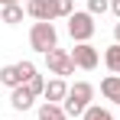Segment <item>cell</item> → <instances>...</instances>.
I'll use <instances>...</instances> for the list:
<instances>
[{"label": "cell", "mask_w": 120, "mask_h": 120, "mask_svg": "<svg viewBox=\"0 0 120 120\" xmlns=\"http://www.w3.org/2000/svg\"><path fill=\"white\" fill-rule=\"evenodd\" d=\"M91 98H94V88H91L88 81H75V84L68 88V98L62 104V110H65L68 117H84V110L91 107Z\"/></svg>", "instance_id": "1"}, {"label": "cell", "mask_w": 120, "mask_h": 120, "mask_svg": "<svg viewBox=\"0 0 120 120\" xmlns=\"http://www.w3.org/2000/svg\"><path fill=\"white\" fill-rule=\"evenodd\" d=\"M55 42H59V36H55V26L52 23H33V29H29V45L36 49V52H52L55 49Z\"/></svg>", "instance_id": "2"}, {"label": "cell", "mask_w": 120, "mask_h": 120, "mask_svg": "<svg viewBox=\"0 0 120 120\" xmlns=\"http://www.w3.org/2000/svg\"><path fill=\"white\" fill-rule=\"evenodd\" d=\"M68 33H71L75 42H88L91 36H94V16H91L88 10H84V13L75 10V13L68 16Z\"/></svg>", "instance_id": "3"}, {"label": "cell", "mask_w": 120, "mask_h": 120, "mask_svg": "<svg viewBox=\"0 0 120 120\" xmlns=\"http://www.w3.org/2000/svg\"><path fill=\"white\" fill-rule=\"evenodd\" d=\"M45 65H49V71L55 75V78H65V75H71L75 71V59H71V52H65V49H52V52H45Z\"/></svg>", "instance_id": "4"}, {"label": "cell", "mask_w": 120, "mask_h": 120, "mask_svg": "<svg viewBox=\"0 0 120 120\" xmlns=\"http://www.w3.org/2000/svg\"><path fill=\"white\" fill-rule=\"evenodd\" d=\"M71 59H75L78 68L91 71V68H98V49H94L91 42H78V45L71 49Z\"/></svg>", "instance_id": "5"}, {"label": "cell", "mask_w": 120, "mask_h": 120, "mask_svg": "<svg viewBox=\"0 0 120 120\" xmlns=\"http://www.w3.org/2000/svg\"><path fill=\"white\" fill-rule=\"evenodd\" d=\"M26 13L33 16L36 23H52V0H29L26 3Z\"/></svg>", "instance_id": "6"}, {"label": "cell", "mask_w": 120, "mask_h": 120, "mask_svg": "<svg viewBox=\"0 0 120 120\" xmlns=\"http://www.w3.org/2000/svg\"><path fill=\"white\" fill-rule=\"evenodd\" d=\"M68 98V84H65V78H52L45 81V101L49 104H59V101Z\"/></svg>", "instance_id": "7"}, {"label": "cell", "mask_w": 120, "mask_h": 120, "mask_svg": "<svg viewBox=\"0 0 120 120\" xmlns=\"http://www.w3.org/2000/svg\"><path fill=\"white\" fill-rule=\"evenodd\" d=\"M33 101H36V94L26 88V84H20V88H13V94H10V104L16 107V110H26V107H33Z\"/></svg>", "instance_id": "8"}, {"label": "cell", "mask_w": 120, "mask_h": 120, "mask_svg": "<svg viewBox=\"0 0 120 120\" xmlns=\"http://www.w3.org/2000/svg\"><path fill=\"white\" fill-rule=\"evenodd\" d=\"M101 94L107 101H114V104H120V75H107L101 81Z\"/></svg>", "instance_id": "9"}, {"label": "cell", "mask_w": 120, "mask_h": 120, "mask_svg": "<svg viewBox=\"0 0 120 120\" xmlns=\"http://www.w3.org/2000/svg\"><path fill=\"white\" fill-rule=\"evenodd\" d=\"M0 84H7V88H20V84H26L20 75V68L16 65H3L0 68Z\"/></svg>", "instance_id": "10"}, {"label": "cell", "mask_w": 120, "mask_h": 120, "mask_svg": "<svg viewBox=\"0 0 120 120\" xmlns=\"http://www.w3.org/2000/svg\"><path fill=\"white\" fill-rule=\"evenodd\" d=\"M0 23H10V26H16V23H23V7H20V3H10V7H0Z\"/></svg>", "instance_id": "11"}, {"label": "cell", "mask_w": 120, "mask_h": 120, "mask_svg": "<svg viewBox=\"0 0 120 120\" xmlns=\"http://www.w3.org/2000/svg\"><path fill=\"white\" fill-rule=\"evenodd\" d=\"M39 120H68V114L62 110L59 104H49V101H45L39 107Z\"/></svg>", "instance_id": "12"}, {"label": "cell", "mask_w": 120, "mask_h": 120, "mask_svg": "<svg viewBox=\"0 0 120 120\" xmlns=\"http://www.w3.org/2000/svg\"><path fill=\"white\" fill-rule=\"evenodd\" d=\"M104 62H107L110 71H117V75H120V42H114V45L104 52Z\"/></svg>", "instance_id": "13"}, {"label": "cell", "mask_w": 120, "mask_h": 120, "mask_svg": "<svg viewBox=\"0 0 120 120\" xmlns=\"http://www.w3.org/2000/svg\"><path fill=\"white\" fill-rule=\"evenodd\" d=\"M75 13V3L71 0H52V16L59 20V16H71Z\"/></svg>", "instance_id": "14"}, {"label": "cell", "mask_w": 120, "mask_h": 120, "mask_svg": "<svg viewBox=\"0 0 120 120\" xmlns=\"http://www.w3.org/2000/svg\"><path fill=\"white\" fill-rule=\"evenodd\" d=\"M84 120H114V114L104 110V107H88L84 110Z\"/></svg>", "instance_id": "15"}, {"label": "cell", "mask_w": 120, "mask_h": 120, "mask_svg": "<svg viewBox=\"0 0 120 120\" xmlns=\"http://www.w3.org/2000/svg\"><path fill=\"white\" fill-rule=\"evenodd\" d=\"M26 88H29V91L39 98V94H45V78H42V75H33V78L26 81Z\"/></svg>", "instance_id": "16"}, {"label": "cell", "mask_w": 120, "mask_h": 120, "mask_svg": "<svg viewBox=\"0 0 120 120\" xmlns=\"http://www.w3.org/2000/svg\"><path fill=\"white\" fill-rule=\"evenodd\" d=\"M16 68H20V75H23V81H29L33 75H36V65L29 59H23V62H16Z\"/></svg>", "instance_id": "17"}, {"label": "cell", "mask_w": 120, "mask_h": 120, "mask_svg": "<svg viewBox=\"0 0 120 120\" xmlns=\"http://www.w3.org/2000/svg\"><path fill=\"white\" fill-rule=\"evenodd\" d=\"M104 10H110L107 0H88V13H91V16H98V13H104Z\"/></svg>", "instance_id": "18"}, {"label": "cell", "mask_w": 120, "mask_h": 120, "mask_svg": "<svg viewBox=\"0 0 120 120\" xmlns=\"http://www.w3.org/2000/svg\"><path fill=\"white\" fill-rule=\"evenodd\" d=\"M110 10H114V16L120 20V0H110Z\"/></svg>", "instance_id": "19"}, {"label": "cell", "mask_w": 120, "mask_h": 120, "mask_svg": "<svg viewBox=\"0 0 120 120\" xmlns=\"http://www.w3.org/2000/svg\"><path fill=\"white\" fill-rule=\"evenodd\" d=\"M114 39L120 42V23H117V26H114Z\"/></svg>", "instance_id": "20"}, {"label": "cell", "mask_w": 120, "mask_h": 120, "mask_svg": "<svg viewBox=\"0 0 120 120\" xmlns=\"http://www.w3.org/2000/svg\"><path fill=\"white\" fill-rule=\"evenodd\" d=\"M10 3H20V0H0V7H10Z\"/></svg>", "instance_id": "21"}]
</instances>
